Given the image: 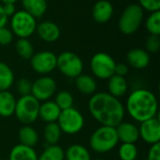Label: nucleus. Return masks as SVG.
<instances>
[{
  "instance_id": "f257e3e1",
  "label": "nucleus",
  "mask_w": 160,
  "mask_h": 160,
  "mask_svg": "<svg viewBox=\"0 0 160 160\" xmlns=\"http://www.w3.org/2000/svg\"><path fill=\"white\" fill-rule=\"evenodd\" d=\"M88 110L92 117L101 126L115 128L123 122L126 110L119 98L107 92L92 95L88 102Z\"/></svg>"
},
{
  "instance_id": "f03ea898",
  "label": "nucleus",
  "mask_w": 160,
  "mask_h": 160,
  "mask_svg": "<svg viewBox=\"0 0 160 160\" xmlns=\"http://www.w3.org/2000/svg\"><path fill=\"white\" fill-rule=\"evenodd\" d=\"M125 110L132 119L142 123L157 117L158 112V98L150 90L144 88L136 89L128 97Z\"/></svg>"
},
{
  "instance_id": "7ed1b4c3",
  "label": "nucleus",
  "mask_w": 160,
  "mask_h": 160,
  "mask_svg": "<svg viewBox=\"0 0 160 160\" xmlns=\"http://www.w3.org/2000/svg\"><path fill=\"white\" fill-rule=\"evenodd\" d=\"M118 137L115 128L100 126L91 135L89 139L90 148L98 154L111 152L118 144Z\"/></svg>"
},
{
  "instance_id": "20e7f679",
  "label": "nucleus",
  "mask_w": 160,
  "mask_h": 160,
  "mask_svg": "<svg viewBox=\"0 0 160 160\" xmlns=\"http://www.w3.org/2000/svg\"><path fill=\"white\" fill-rule=\"evenodd\" d=\"M40 102L32 95L22 96L16 101L14 115L23 126H31L38 119Z\"/></svg>"
},
{
  "instance_id": "39448f33",
  "label": "nucleus",
  "mask_w": 160,
  "mask_h": 160,
  "mask_svg": "<svg viewBox=\"0 0 160 160\" xmlns=\"http://www.w3.org/2000/svg\"><path fill=\"white\" fill-rule=\"evenodd\" d=\"M144 18V10L139 4L128 5L121 14L118 21V28L125 35L135 33L141 26Z\"/></svg>"
},
{
  "instance_id": "423d86ee",
  "label": "nucleus",
  "mask_w": 160,
  "mask_h": 160,
  "mask_svg": "<svg viewBox=\"0 0 160 160\" xmlns=\"http://www.w3.org/2000/svg\"><path fill=\"white\" fill-rule=\"evenodd\" d=\"M10 28L13 35H16L19 38H28L36 32V18L23 9L18 10L11 16Z\"/></svg>"
},
{
  "instance_id": "0eeeda50",
  "label": "nucleus",
  "mask_w": 160,
  "mask_h": 160,
  "mask_svg": "<svg viewBox=\"0 0 160 160\" xmlns=\"http://www.w3.org/2000/svg\"><path fill=\"white\" fill-rule=\"evenodd\" d=\"M62 133L75 135L82 131L84 127V117L82 113L74 107L61 111L56 122Z\"/></svg>"
},
{
  "instance_id": "6e6552de",
  "label": "nucleus",
  "mask_w": 160,
  "mask_h": 160,
  "mask_svg": "<svg viewBox=\"0 0 160 160\" xmlns=\"http://www.w3.org/2000/svg\"><path fill=\"white\" fill-rule=\"evenodd\" d=\"M56 68H58L64 76L76 79L82 73L83 63L78 54L69 51H66L57 55Z\"/></svg>"
},
{
  "instance_id": "1a4fd4ad",
  "label": "nucleus",
  "mask_w": 160,
  "mask_h": 160,
  "mask_svg": "<svg viewBox=\"0 0 160 160\" xmlns=\"http://www.w3.org/2000/svg\"><path fill=\"white\" fill-rule=\"evenodd\" d=\"M115 60L106 52H97L90 61V68L95 77L100 80H108L114 75Z\"/></svg>"
},
{
  "instance_id": "9d476101",
  "label": "nucleus",
  "mask_w": 160,
  "mask_h": 160,
  "mask_svg": "<svg viewBox=\"0 0 160 160\" xmlns=\"http://www.w3.org/2000/svg\"><path fill=\"white\" fill-rule=\"evenodd\" d=\"M57 55L50 51H41L34 53L30 59L32 68L38 74L46 75L56 68Z\"/></svg>"
},
{
  "instance_id": "9b49d317",
  "label": "nucleus",
  "mask_w": 160,
  "mask_h": 160,
  "mask_svg": "<svg viewBox=\"0 0 160 160\" xmlns=\"http://www.w3.org/2000/svg\"><path fill=\"white\" fill-rule=\"evenodd\" d=\"M57 85L55 81L49 76H42L32 82L31 95L39 102L49 100L56 93Z\"/></svg>"
},
{
  "instance_id": "f8f14e48",
  "label": "nucleus",
  "mask_w": 160,
  "mask_h": 160,
  "mask_svg": "<svg viewBox=\"0 0 160 160\" xmlns=\"http://www.w3.org/2000/svg\"><path fill=\"white\" fill-rule=\"evenodd\" d=\"M140 138L148 144L160 142V122L158 117H154L141 123L139 128Z\"/></svg>"
},
{
  "instance_id": "ddd939ff",
  "label": "nucleus",
  "mask_w": 160,
  "mask_h": 160,
  "mask_svg": "<svg viewBox=\"0 0 160 160\" xmlns=\"http://www.w3.org/2000/svg\"><path fill=\"white\" fill-rule=\"evenodd\" d=\"M118 141L122 143H136L140 139L139 128L129 122H121L115 127Z\"/></svg>"
},
{
  "instance_id": "4468645a",
  "label": "nucleus",
  "mask_w": 160,
  "mask_h": 160,
  "mask_svg": "<svg viewBox=\"0 0 160 160\" xmlns=\"http://www.w3.org/2000/svg\"><path fill=\"white\" fill-rule=\"evenodd\" d=\"M36 32L38 37L45 42H54L60 38V28L51 21H45L37 24Z\"/></svg>"
},
{
  "instance_id": "2eb2a0df",
  "label": "nucleus",
  "mask_w": 160,
  "mask_h": 160,
  "mask_svg": "<svg viewBox=\"0 0 160 160\" xmlns=\"http://www.w3.org/2000/svg\"><path fill=\"white\" fill-rule=\"evenodd\" d=\"M128 64L136 69H143L148 67L150 63V55L145 50L135 48L130 50L127 54Z\"/></svg>"
},
{
  "instance_id": "dca6fc26",
  "label": "nucleus",
  "mask_w": 160,
  "mask_h": 160,
  "mask_svg": "<svg viewBox=\"0 0 160 160\" xmlns=\"http://www.w3.org/2000/svg\"><path fill=\"white\" fill-rule=\"evenodd\" d=\"M93 18L98 23H105L113 14V6L108 0H98L93 7Z\"/></svg>"
},
{
  "instance_id": "f3484780",
  "label": "nucleus",
  "mask_w": 160,
  "mask_h": 160,
  "mask_svg": "<svg viewBox=\"0 0 160 160\" xmlns=\"http://www.w3.org/2000/svg\"><path fill=\"white\" fill-rule=\"evenodd\" d=\"M61 110L55 104L54 101L46 100L39 106L38 111V118H40L43 122L47 123H54L57 122V119L60 115Z\"/></svg>"
},
{
  "instance_id": "a211bd4d",
  "label": "nucleus",
  "mask_w": 160,
  "mask_h": 160,
  "mask_svg": "<svg viewBox=\"0 0 160 160\" xmlns=\"http://www.w3.org/2000/svg\"><path fill=\"white\" fill-rule=\"evenodd\" d=\"M128 90V83L125 77L112 75L108 79V91L109 94L119 98L127 94Z\"/></svg>"
},
{
  "instance_id": "6ab92c4d",
  "label": "nucleus",
  "mask_w": 160,
  "mask_h": 160,
  "mask_svg": "<svg viewBox=\"0 0 160 160\" xmlns=\"http://www.w3.org/2000/svg\"><path fill=\"white\" fill-rule=\"evenodd\" d=\"M16 101L14 95L8 90L0 91V116L8 118L14 115Z\"/></svg>"
},
{
  "instance_id": "aec40b11",
  "label": "nucleus",
  "mask_w": 160,
  "mask_h": 160,
  "mask_svg": "<svg viewBox=\"0 0 160 160\" xmlns=\"http://www.w3.org/2000/svg\"><path fill=\"white\" fill-rule=\"evenodd\" d=\"M75 85L78 91L85 96L94 95L98 88L96 80L92 76L82 73L75 79Z\"/></svg>"
},
{
  "instance_id": "412c9836",
  "label": "nucleus",
  "mask_w": 160,
  "mask_h": 160,
  "mask_svg": "<svg viewBox=\"0 0 160 160\" xmlns=\"http://www.w3.org/2000/svg\"><path fill=\"white\" fill-rule=\"evenodd\" d=\"M38 157L33 147L19 143L10 150L8 160H38Z\"/></svg>"
},
{
  "instance_id": "4be33fe9",
  "label": "nucleus",
  "mask_w": 160,
  "mask_h": 160,
  "mask_svg": "<svg viewBox=\"0 0 160 160\" xmlns=\"http://www.w3.org/2000/svg\"><path fill=\"white\" fill-rule=\"evenodd\" d=\"M22 5L23 10L36 19L42 17L48 8L46 0H22Z\"/></svg>"
},
{
  "instance_id": "5701e85b",
  "label": "nucleus",
  "mask_w": 160,
  "mask_h": 160,
  "mask_svg": "<svg viewBox=\"0 0 160 160\" xmlns=\"http://www.w3.org/2000/svg\"><path fill=\"white\" fill-rule=\"evenodd\" d=\"M20 143L29 147H35L39 140L38 133L31 126H22L18 133Z\"/></svg>"
},
{
  "instance_id": "b1692460",
  "label": "nucleus",
  "mask_w": 160,
  "mask_h": 160,
  "mask_svg": "<svg viewBox=\"0 0 160 160\" xmlns=\"http://www.w3.org/2000/svg\"><path fill=\"white\" fill-rule=\"evenodd\" d=\"M65 160H91V155L85 146L75 143L65 151Z\"/></svg>"
},
{
  "instance_id": "393cba45",
  "label": "nucleus",
  "mask_w": 160,
  "mask_h": 160,
  "mask_svg": "<svg viewBox=\"0 0 160 160\" xmlns=\"http://www.w3.org/2000/svg\"><path fill=\"white\" fill-rule=\"evenodd\" d=\"M62 135V131L56 122L47 123L43 130V138L48 145H55L58 143Z\"/></svg>"
},
{
  "instance_id": "a878e982",
  "label": "nucleus",
  "mask_w": 160,
  "mask_h": 160,
  "mask_svg": "<svg viewBox=\"0 0 160 160\" xmlns=\"http://www.w3.org/2000/svg\"><path fill=\"white\" fill-rule=\"evenodd\" d=\"M14 82V73L6 63L0 62V91L8 90Z\"/></svg>"
},
{
  "instance_id": "bb28decb",
  "label": "nucleus",
  "mask_w": 160,
  "mask_h": 160,
  "mask_svg": "<svg viewBox=\"0 0 160 160\" xmlns=\"http://www.w3.org/2000/svg\"><path fill=\"white\" fill-rule=\"evenodd\" d=\"M38 160H65V151L57 144L48 145L38 157Z\"/></svg>"
},
{
  "instance_id": "cd10ccee",
  "label": "nucleus",
  "mask_w": 160,
  "mask_h": 160,
  "mask_svg": "<svg viewBox=\"0 0 160 160\" xmlns=\"http://www.w3.org/2000/svg\"><path fill=\"white\" fill-rule=\"evenodd\" d=\"M15 50L18 55L24 60H30L34 54V47L28 38H19L16 41Z\"/></svg>"
},
{
  "instance_id": "c85d7f7f",
  "label": "nucleus",
  "mask_w": 160,
  "mask_h": 160,
  "mask_svg": "<svg viewBox=\"0 0 160 160\" xmlns=\"http://www.w3.org/2000/svg\"><path fill=\"white\" fill-rule=\"evenodd\" d=\"M138 153L139 151L135 143H122L118 149L120 160H136Z\"/></svg>"
},
{
  "instance_id": "c756f323",
  "label": "nucleus",
  "mask_w": 160,
  "mask_h": 160,
  "mask_svg": "<svg viewBox=\"0 0 160 160\" xmlns=\"http://www.w3.org/2000/svg\"><path fill=\"white\" fill-rule=\"evenodd\" d=\"M145 27L150 35H160V10L151 12L145 21Z\"/></svg>"
},
{
  "instance_id": "7c9ffc66",
  "label": "nucleus",
  "mask_w": 160,
  "mask_h": 160,
  "mask_svg": "<svg viewBox=\"0 0 160 160\" xmlns=\"http://www.w3.org/2000/svg\"><path fill=\"white\" fill-rule=\"evenodd\" d=\"M54 102L59 107V109L61 111H64V110L73 107L74 98L70 92L63 90V91H60L57 93V95L55 96Z\"/></svg>"
},
{
  "instance_id": "2f4dec72",
  "label": "nucleus",
  "mask_w": 160,
  "mask_h": 160,
  "mask_svg": "<svg viewBox=\"0 0 160 160\" xmlns=\"http://www.w3.org/2000/svg\"><path fill=\"white\" fill-rule=\"evenodd\" d=\"M16 90L21 95V97L31 95L32 82L29 79H27V78H21L16 82Z\"/></svg>"
},
{
  "instance_id": "473e14b6",
  "label": "nucleus",
  "mask_w": 160,
  "mask_h": 160,
  "mask_svg": "<svg viewBox=\"0 0 160 160\" xmlns=\"http://www.w3.org/2000/svg\"><path fill=\"white\" fill-rule=\"evenodd\" d=\"M146 52L156 53L159 51L160 49V38L159 36L156 35H150L146 39Z\"/></svg>"
},
{
  "instance_id": "72a5a7b5",
  "label": "nucleus",
  "mask_w": 160,
  "mask_h": 160,
  "mask_svg": "<svg viewBox=\"0 0 160 160\" xmlns=\"http://www.w3.org/2000/svg\"><path fill=\"white\" fill-rule=\"evenodd\" d=\"M139 5L143 10L149 12L160 10V0H139Z\"/></svg>"
},
{
  "instance_id": "f704fd0d",
  "label": "nucleus",
  "mask_w": 160,
  "mask_h": 160,
  "mask_svg": "<svg viewBox=\"0 0 160 160\" xmlns=\"http://www.w3.org/2000/svg\"><path fill=\"white\" fill-rule=\"evenodd\" d=\"M13 39V33L6 26L0 28V45L7 46Z\"/></svg>"
},
{
  "instance_id": "c9c22d12",
  "label": "nucleus",
  "mask_w": 160,
  "mask_h": 160,
  "mask_svg": "<svg viewBox=\"0 0 160 160\" xmlns=\"http://www.w3.org/2000/svg\"><path fill=\"white\" fill-rule=\"evenodd\" d=\"M147 160H160V142L151 145L147 155Z\"/></svg>"
},
{
  "instance_id": "e433bc0d",
  "label": "nucleus",
  "mask_w": 160,
  "mask_h": 160,
  "mask_svg": "<svg viewBox=\"0 0 160 160\" xmlns=\"http://www.w3.org/2000/svg\"><path fill=\"white\" fill-rule=\"evenodd\" d=\"M128 73V65L123 64V63L116 64V66H115V70H114V74H115V75L125 77Z\"/></svg>"
},
{
  "instance_id": "4c0bfd02",
  "label": "nucleus",
  "mask_w": 160,
  "mask_h": 160,
  "mask_svg": "<svg viewBox=\"0 0 160 160\" xmlns=\"http://www.w3.org/2000/svg\"><path fill=\"white\" fill-rule=\"evenodd\" d=\"M3 9L8 17H11L16 12V8L14 4L8 3V4H3Z\"/></svg>"
},
{
  "instance_id": "58836bf2",
  "label": "nucleus",
  "mask_w": 160,
  "mask_h": 160,
  "mask_svg": "<svg viewBox=\"0 0 160 160\" xmlns=\"http://www.w3.org/2000/svg\"><path fill=\"white\" fill-rule=\"evenodd\" d=\"M8 20V17L6 15V13L3 9V6L0 4V28L6 26Z\"/></svg>"
},
{
  "instance_id": "ea45409f",
  "label": "nucleus",
  "mask_w": 160,
  "mask_h": 160,
  "mask_svg": "<svg viewBox=\"0 0 160 160\" xmlns=\"http://www.w3.org/2000/svg\"><path fill=\"white\" fill-rule=\"evenodd\" d=\"M3 4H8V3H11V4H14L15 2H17L18 0H0Z\"/></svg>"
},
{
  "instance_id": "a19ab883",
  "label": "nucleus",
  "mask_w": 160,
  "mask_h": 160,
  "mask_svg": "<svg viewBox=\"0 0 160 160\" xmlns=\"http://www.w3.org/2000/svg\"><path fill=\"white\" fill-rule=\"evenodd\" d=\"M91 160H104V159H102V158H95V159H91Z\"/></svg>"
},
{
  "instance_id": "79ce46f5",
  "label": "nucleus",
  "mask_w": 160,
  "mask_h": 160,
  "mask_svg": "<svg viewBox=\"0 0 160 160\" xmlns=\"http://www.w3.org/2000/svg\"><path fill=\"white\" fill-rule=\"evenodd\" d=\"M0 160H7V159H0Z\"/></svg>"
}]
</instances>
